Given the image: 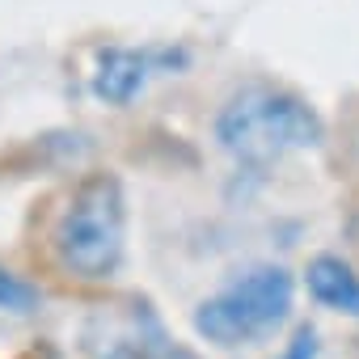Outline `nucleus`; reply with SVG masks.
Instances as JSON below:
<instances>
[{
  "label": "nucleus",
  "mask_w": 359,
  "mask_h": 359,
  "mask_svg": "<svg viewBox=\"0 0 359 359\" xmlns=\"http://www.w3.org/2000/svg\"><path fill=\"white\" fill-rule=\"evenodd\" d=\"M39 287L34 283H26V279H18L13 271H5L0 266V313H18V317H26V313H34L39 309Z\"/></svg>",
  "instance_id": "nucleus-6"
},
{
  "label": "nucleus",
  "mask_w": 359,
  "mask_h": 359,
  "mask_svg": "<svg viewBox=\"0 0 359 359\" xmlns=\"http://www.w3.org/2000/svg\"><path fill=\"white\" fill-rule=\"evenodd\" d=\"M51 250H55V262L85 283H102L123 266L127 199L114 173H89L68 195L51 229Z\"/></svg>",
  "instance_id": "nucleus-2"
},
{
  "label": "nucleus",
  "mask_w": 359,
  "mask_h": 359,
  "mask_svg": "<svg viewBox=\"0 0 359 359\" xmlns=\"http://www.w3.org/2000/svg\"><path fill=\"white\" fill-rule=\"evenodd\" d=\"M182 64H187L182 51H131V47H106V51H97L89 89H93V97L106 102V106H127V102L140 97V89L148 85L152 72H161V68H182Z\"/></svg>",
  "instance_id": "nucleus-4"
},
{
  "label": "nucleus",
  "mask_w": 359,
  "mask_h": 359,
  "mask_svg": "<svg viewBox=\"0 0 359 359\" xmlns=\"http://www.w3.org/2000/svg\"><path fill=\"white\" fill-rule=\"evenodd\" d=\"M292 296H296V279L283 266H254L237 275L229 287H220L216 296H208L191 321L195 334L216 346H250L271 338L287 321Z\"/></svg>",
  "instance_id": "nucleus-3"
},
{
  "label": "nucleus",
  "mask_w": 359,
  "mask_h": 359,
  "mask_svg": "<svg viewBox=\"0 0 359 359\" xmlns=\"http://www.w3.org/2000/svg\"><path fill=\"white\" fill-rule=\"evenodd\" d=\"M216 140L233 161L266 169L287 152L317 148L325 140V118L300 93L275 85H245L220 106Z\"/></svg>",
  "instance_id": "nucleus-1"
},
{
  "label": "nucleus",
  "mask_w": 359,
  "mask_h": 359,
  "mask_svg": "<svg viewBox=\"0 0 359 359\" xmlns=\"http://www.w3.org/2000/svg\"><path fill=\"white\" fill-rule=\"evenodd\" d=\"M304 287L317 304H325L334 313H346V317H359V275L338 254H317L304 266Z\"/></svg>",
  "instance_id": "nucleus-5"
},
{
  "label": "nucleus",
  "mask_w": 359,
  "mask_h": 359,
  "mask_svg": "<svg viewBox=\"0 0 359 359\" xmlns=\"http://www.w3.org/2000/svg\"><path fill=\"white\" fill-rule=\"evenodd\" d=\"M346 241H351V250L359 254V212H355V216L346 220Z\"/></svg>",
  "instance_id": "nucleus-8"
},
{
  "label": "nucleus",
  "mask_w": 359,
  "mask_h": 359,
  "mask_svg": "<svg viewBox=\"0 0 359 359\" xmlns=\"http://www.w3.org/2000/svg\"><path fill=\"white\" fill-rule=\"evenodd\" d=\"M317 330L313 325H296V334H292V342H287V351L279 355V359H317Z\"/></svg>",
  "instance_id": "nucleus-7"
}]
</instances>
